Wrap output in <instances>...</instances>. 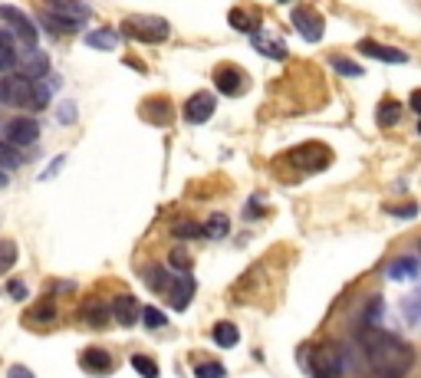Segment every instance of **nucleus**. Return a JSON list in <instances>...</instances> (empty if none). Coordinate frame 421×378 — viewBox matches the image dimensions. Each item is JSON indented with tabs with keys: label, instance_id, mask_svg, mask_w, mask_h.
Returning a JSON list of instances; mask_svg holds the SVG:
<instances>
[{
	"label": "nucleus",
	"instance_id": "obj_1",
	"mask_svg": "<svg viewBox=\"0 0 421 378\" xmlns=\"http://www.w3.org/2000/svg\"><path fill=\"white\" fill-rule=\"evenodd\" d=\"M359 345L365 359L372 362V369L375 372H388V375H405V372L412 369L415 362V349L405 339L398 335L385 332V329L378 326H365L359 332Z\"/></svg>",
	"mask_w": 421,
	"mask_h": 378
},
{
	"label": "nucleus",
	"instance_id": "obj_2",
	"mask_svg": "<svg viewBox=\"0 0 421 378\" xmlns=\"http://www.w3.org/2000/svg\"><path fill=\"white\" fill-rule=\"evenodd\" d=\"M0 105L10 109H36V83L26 79L24 73H7L0 76Z\"/></svg>",
	"mask_w": 421,
	"mask_h": 378
},
{
	"label": "nucleus",
	"instance_id": "obj_3",
	"mask_svg": "<svg viewBox=\"0 0 421 378\" xmlns=\"http://www.w3.org/2000/svg\"><path fill=\"white\" fill-rule=\"evenodd\" d=\"M122 33L132 36L135 43H162V40H168L172 26H168V20H162V17H148V14H142V17L125 20V23H122Z\"/></svg>",
	"mask_w": 421,
	"mask_h": 378
},
{
	"label": "nucleus",
	"instance_id": "obj_4",
	"mask_svg": "<svg viewBox=\"0 0 421 378\" xmlns=\"http://www.w3.org/2000/svg\"><path fill=\"white\" fill-rule=\"evenodd\" d=\"M329 162H333V155H329V148L319 145V142H306V145L290 152V164L300 168V172H323Z\"/></svg>",
	"mask_w": 421,
	"mask_h": 378
},
{
	"label": "nucleus",
	"instance_id": "obj_5",
	"mask_svg": "<svg viewBox=\"0 0 421 378\" xmlns=\"http://www.w3.org/2000/svg\"><path fill=\"white\" fill-rule=\"evenodd\" d=\"M4 138H7V145H14V148H30L36 138H40V122L26 119V115L10 119L7 125H4Z\"/></svg>",
	"mask_w": 421,
	"mask_h": 378
},
{
	"label": "nucleus",
	"instance_id": "obj_6",
	"mask_svg": "<svg viewBox=\"0 0 421 378\" xmlns=\"http://www.w3.org/2000/svg\"><path fill=\"white\" fill-rule=\"evenodd\" d=\"M0 17H4V23L14 30V33L20 36L26 43V50H36V26H33V20L26 17L24 10H17V7H10V4H4L0 7Z\"/></svg>",
	"mask_w": 421,
	"mask_h": 378
},
{
	"label": "nucleus",
	"instance_id": "obj_7",
	"mask_svg": "<svg viewBox=\"0 0 421 378\" xmlns=\"http://www.w3.org/2000/svg\"><path fill=\"white\" fill-rule=\"evenodd\" d=\"M293 26L300 30V36L306 40V43H319V40H323V30H326L323 17H319L313 7H296L293 10Z\"/></svg>",
	"mask_w": 421,
	"mask_h": 378
},
{
	"label": "nucleus",
	"instance_id": "obj_8",
	"mask_svg": "<svg viewBox=\"0 0 421 378\" xmlns=\"http://www.w3.org/2000/svg\"><path fill=\"white\" fill-rule=\"evenodd\" d=\"M43 10L53 14V17H63V20H73V23H86L93 17L86 0H43Z\"/></svg>",
	"mask_w": 421,
	"mask_h": 378
},
{
	"label": "nucleus",
	"instance_id": "obj_9",
	"mask_svg": "<svg viewBox=\"0 0 421 378\" xmlns=\"http://www.w3.org/2000/svg\"><path fill=\"white\" fill-rule=\"evenodd\" d=\"M310 372L313 378H339L343 375V359L336 349H316L310 362Z\"/></svg>",
	"mask_w": 421,
	"mask_h": 378
},
{
	"label": "nucleus",
	"instance_id": "obj_10",
	"mask_svg": "<svg viewBox=\"0 0 421 378\" xmlns=\"http://www.w3.org/2000/svg\"><path fill=\"white\" fill-rule=\"evenodd\" d=\"M194 290H198V283L191 280V273H181V276H175V283H172V290L165 293V300H168L172 310L184 313L188 310V303L194 300Z\"/></svg>",
	"mask_w": 421,
	"mask_h": 378
},
{
	"label": "nucleus",
	"instance_id": "obj_11",
	"mask_svg": "<svg viewBox=\"0 0 421 378\" xmlns=\"http://www.w3.org/2000/svg\"><path fill=\"white\" fill-rule=\"evenodd\" d=\"M214 109H217V99L211 93H194L184 103V119L191 122V125H201V122H207L211 115H214Z\"/></svg>",
	"mask_w": 421,
	"mask_h": 378
},
{
	"label": "nucleus",
	"instance_id": "obj_12",
	"mask_svg": "<svg viewBox=\"0 0 421 378\" xmlns=\"http://www.w3.org/2000/svg\"><path fill=\"white\" fill-rule=\"evenodd\" d=\"M112 319L119 322V326H125V329H132L138 322V316H142V303L135 300V296H129V293H122V296H115L112 300Z\"/></svg>",
	"mask_w": 421,
	"mask_h": 378
},
{
	"label": "nucleus",
	"instance_id": "obj_13",
	"mask_svg": "<svg viewBox=\"0 0 421 378\" xmlns=\"http://www.w3.org/2000/svg\"><path fill=\"white\" fill-rule=\"evenodd\" d=\"M79 365H83L89 375H109L112 355L105 352V349H99V345H89V349H83V355H79Z\"/></svg>",
	"mask_w": 421,
	"mask_h": 378
},
{
	"label": "nucleus",
	"instance_id": "obj_14",
	"mask_svg": "<svg viewBox=\"0 0 421 378\" xmlns=\"http://www.w3.org/2000/svg\"><path fill=\"white\" fill-rule=\"evenodd\" d=\"M172 103L168 99H148V103H142V119L152 122V125H172Z\"/></svg>",
	"mask_w": 421,
	"mask_h": 378
},
{
	"label": "nucleus",
	"instance_id": "obj_15",
	"mask_svg": "<svg viewBox=\"0 0 421 378\" xmlns=\"http://www.w3.org/2000/svg\"><path fill=\"white\" fill-rule=\"evenodd\" d=\"M359 50L365 53V56H372V60H382V63H408V56H405L402 50L382 46V43H375V40H362Z\"/></svg>",
	"mask_w": 421,
	"mask_h": 378
},
{
	"label": "nucleus",
	"instance_id": "obj_16",
	"mask_svg": "<svg viewBox=\"0 0 421 378\" xmlns=\"http://www.w3.org/2000/svg\"><path fill=\"white\" fill-rule=\"evenodd\" d=\"M214 86H217V93H224V95H237L241 93V86H244V79L234 66H217Z\"/></svg>",
	"mask_w": 421,
	"mask_h": 378
},
{
	"label": "nucleus",
	"instance_id": "obj_17",
	"mask_svg": "<svg viewBox=\"0 0 421 378\" xmlns=\"http://www.w3.org/2000/svg\"><path fill=\"white\" fill-rule=\"evenodd\" d=\"M418 270H421V263H418V257H412V253L388 263V276H392V280H418Z\"/></svg>",
	"mask_w": 421,
	"mask_h": 378
},
{
	"label": "nucleus",
	"instance_id": "obj_18",
	"mask_svg": "<svg viewBox=\"0 0 421 378\" xmlns=\"http://www.w3.org/2000/svg\"><path fill=\"white\" fill-rule=\"evenodd\" d=\"M211 339H214V345H221V349H234V345L241 342V329L234 326V322H227V319H221V322H214V329H211Z\"/></svg>",
	"mask_w": 421,
	"mask_h": 378
},
{
	"label": "nucleus",
	"instance_id": "obj_19",
	"mask_svg": "<svg viewBox=\"0 0 421 378\" xmlns=\"http://www.w3.org/2000/svg\"><path fill=\"white\" fill-rule=\"evenodd\" d=\"M46 69H50V63H46V56L40 50H26L24 53V76L26 79H43Z\"/></svg>",
	"mask_w": 421,
	"mask_h": 378
},
{
	"label": "nucleus",
	"instance_id": "obj_20",
	"mask_svg": "<svg viewBox=\"0 0 421 378\" xmlns=\"http://www.w3.org/2000/svg\"><path fill=\"white\" fill-rule=\"evenodd\" d=\"M145 283L152 286L155 293H168L172 290V283H175V276H168V270L158 267V263H148L145 267Z\"/></svg>",
	"mask_w": 421,
	"mask_h": 378
},
{
	"label": "nucleus",
	"instance_id": "obj_21",
	"mask_svg": "<svg viewBox=\"0 0 421 378\" xmlns=\"http://www.w3.org/2000/svg\"><path fill=\"white\" fill-rule=\"evenodd\" d=\"M79 316L86 319L89 326H105V319L112 316V310H109V306H105L103 300H89L86 306H83V310H79Z\"/></svg>",
	"mask_w": 421,
	"mask_h": 378
},
{
	"label": "nucleus",
	"instance_id": "obj_22",
	"mask_svg": "<svg viewBox=\"0 0 421 378\" xmlns=\"http://www.w3.org/2000/svg\"><path fill=\"white\" fill-rule=\"evenodd\" d=\"M227 23H231L234 30H241V33H257L260 30V20L254 17V14H247V10H237V7L227 14Z\"/></svg>",
	"mask_w": 421,
	"mask_h": 378
},
{
	"label": "nucleus",
	"instance_id": "obj_23",
	"mask_svg": "<svg viewBox=\"0 0 421 378\" xmlns=\"http://www.w3.org/2000/svg\"><path fill=\"white\" fill-rule=\"evenodd\" d=\"M86 43L93 46V50H115V43H119V33H115V30H109V26H103V30H93V33L86 36Z\"/></svg>",
	"mask_w": 421,
	"mask_h": 378
},
{
	"label": "nucleus",
	"instance_id": "obj_24",
	"mask_svg": "<svg viewBox=\"0 0 421 378\" xmlns=\"http://www.w3.org/2000/svg\"><path fill=\"white\" fill-rule=\"evenodd\" d=\"M375 119H378V125H395V122L402 119V105H398V103H392V99H385V103H378Z\"/></svg>",
	"mask_w": 421,
	"mask_h": 378
},
{
	"label": "nucleus",
	"instance_id": "obj_25",
	"mask_svg": "<svg viewBox=\"0 0 421 378\" xmlns=\"http://www.w3.org/2000/svg\"><path fill=\"white\" fill-rule=\"evenodd\" d=\"M50 319H56V303L43 300V303H36L33 310L24 316V322H50Z\"/></svg>",
	"mask_w": 421,
	"mask_h": 378
},
{
	"label": "nucleus",
	"instance_id": "obj_26",
	"mask_svg": "<svg viewBox=\"0 0 421 378\" xmlns=\"http://www.w3.org/2000/svg\"><path fill=\"white\" fill-rule=\"evenodd\" d=\"M43 26L50 30V33H76L83 23H73V20H63V17H53V14H46L43 10Z\"/></svg>",
	"mask_w": 421,
	"mask_h": 378
},
{
	"label": "nucleus",
	"instance_id": "obj_27",
	"mask_svg": "<svg viewBox=\"0 0 421 378\" xmlns=\"http://www.w3.org/2000/svg\"><path fill=\"white\" fill-rule=\"evenodd\" d=\"M129 365L138 372L142 378H158V362L155 359H148V355H132Z\"/></svg>",
	"mask_w": 421,
	"mask_h": 378
},
{
	"label": "nucleus",
	"instance_id": "obj_28",
	"mask_svg": "<svg viewBox=\"0 0 421 378\" xmlns=\"http://www.w3.org/2000/svg\"><path fill=\"white\" fill-rule=\"evenodd\" d=\"M17 263V243L14 241H0V276L10 273Z\"/></svg>",
	"mask_w": 421,
	"mask_h": 378
},
{
	"label": "nucleus",
	"instance_id": "obj_29",
	"mask_svg": "<svg viewBox=\"0 0 421 378\" xmlns=\"http://www.w3.org/2000/svg\"><path fill=\"white\" fill-rule=\"evenodd\" d=\"M14 63H17V50L10 43V36L0 30V69H10Z\"/></svg>",
	"mask_w": 421,
	"mask_h": 378
},
{
	"label": "nucleus",
	"instance_id": "obj_30",
	"mask_svg": "<svg viewBox=\"0 0 421 378\" xmlns=\"http://www.w3.org/2000/svg\"><path fill=\"white\" fill-rule=\"evenodd\" d=\"M227 227H231V221H227V214H214V217H207V224H204V233L207 237H224L227 233Z\"/></svg>",
	"mask_w": 421,
	"mask_h": 378
},
{
	"label": "nucleus",
	"instance_id": "obj_31",
	"mask_svg": "<svg viewBox=\"0 0 421 378\" xmlns=\"http://www.w3.org/2000/svg\"><path fill=\"white\" fill-rule=\"evenodd\" d=\"M142 322H145L148 329H165V322H168V316H165L158 306H142Z\"/></svg>",
	"mask_w": 421,
	"mask_h": 378
},
{
	"label": "nucleus",
	"instance_id": "obj_32",
	"mask_svg": "<svg viewBox=\"0 0 421 378\" xmlns=\"http://www.w3.org/2000/svg\"><path fill=\"white\" fill-rule=\"evenodd\" d=\"M329 66H333V69H339L343 76H362V66H359V63L345 60V56H333V60H329Z\"/></svg>",
	"mask_w": 421,
	"mask_h": 378
},
{
	"label": "nucleus",
	"instance_id": "obj_33",
	"mask_svg": "<svg viewBox=\"0 0 421 378\" xmlns=\"http://www.w3.org/2000/svg\"><path fill=\"white\" fill-rule=\"evenodd\" d=\"M227 372H224V365H217V362H201L198 369H194V378H224Z\"/></svg>",
	"mask_w": 421,
	"mask_h": 378
},
{
	"label": "nucleus",
	"instance_id": "obj_34",
	"mask_svg": "<svg viewBox=\"0 0 421 378\" xmlns=\"http://www.w3.org/2000/svg\"><path fill=\"white\" fill-rule=\"evenodd\" d=\"M204 233V227H198L194 221H184V224H178L175 227V237H184V241H191V237H201Z\"/></svg>",
	"mask_w": 421,
	"mask_h": 378
},
{
	"label": "nucleus",
	"instance_id": "obj_35",
	"mask_svg": "<svg viewBox=\"0 0 421 378\" xmlns=\"http://www.w3.org/2000/svg\"><path fill=\"white\" fill-rule=\"evenodd\" d=\"M168 263H172L178 273H188L191 270V257L184 253V250H172V257H168Z\"/></svg>",
	"mask_w": 421,
	"mask_h": 378
},
{
	"label": "nucleus",
	"instance_id": "obj_36",
	"mask_svg": "<svg viewBox=\"0 0 421 378\" xmlns=\"http://www.w3.org/2000/svg\"><path fill=\"white\" fill-rule=\"evenodd\" d=\"M382 306H385V300H382V296H372L369 300V310H365V319H378V313H382Z\"/></svg>",
	"mask_w": 421,
	"mask_h": 378
},
{
	"label": "nucleus",
	"instance_id": "obj_37",
	"mask_svg": "<svg viewBox=\"0 0 421 378\" xmlns=\"http://www.w3.org/2000/svg\"><path fill=\"white\" fill-rule=\"evenodd\" d=\"M73 119H76V105H73V103H63V105H60V122H63V125H69Z\"/></svg>",
	"mask_w": 421,
	"mask_h": 378
},
{
	"label": "nucleus",
	"instance_id": "obj_38",
	"mask_svg": "<svg viewBox=\"0 0 421 378\" xmlns=\"http://www.w3.org/2000/svg\"><path fill=\"white\" fill-rule=\"evenodd\" d=\"M388 214H395V217H415V214H418V204H405V207H388Z\"/></svg>",
	"mask_w": 421,
	"mask_h": 378
},
{
	"label": "nucleus",
	"instance_id": "obj_39",
	"mask_svg": "<svg viewBox=\"0 0 421 378\" xmlns=\"http://www.w3.org/2000/svg\"><path fill=\"white\" fill-rule=\"evenodd\" d=\"M7 378H36V375H33L30 369H26V365H10Z\"/></svg>",
	"mask_w": 421,
	"mask_h": 378
},
{
	"label": "nucleus",
	"instance_id": "obj_40",
	"mask_svg": "<svg viewBox=\"0 0 421 378\" xmlns=\"http://www.w3.org/2000/svg\"><path fill=\"white\" fill-rule=\"evenodd\" d=\"M63 162H66V158H56V162H53V164H50V168H46V172H43V174H40V178H43V181H50V178H53V174H56V172H60V168H63Z\"/></svg>",
	"mask_w": 421,
	"mask_h": 378
},
{
	"label": "nucleus",
	"instance_id": "obj_41",
	"mask_svg": "<svg viewBox=\"0 0 421 378\" xmlns=\"http://www.w3.org/2000/svg\"><path fill=\"white\" fill-rule=\"evenodd\" d=\"M10 296H14V300H24V296H26L24 283H10Z\"/></svg>",
	"mask_w": 421,
	"mask_h": 378
},
{
	"label": "nucleus",
	"instance_id": "obj_42",
	"mask_svg": "<svg viewBox=\"0 0 421 378\" xmlns=\"http://www.w3.org/2000/svg\"><path fill=\"white\" fill-rule=\"evenodd\" d=\"M408 105H412V109L421 115V89H415V93H412V99H408Z\"/></svg>",
	"mask_w": 421,
	"mask_h": 378
},
{
	"label": "nucleus",
	"instance_id": "obj_43",
	"mask_svg": "<svg viewBox=\"0 0 421 378\" xmlns=\"http://www.w3.org/2000/svg\"><path fill=\"white\" fill-rule=\"evenodd\" d=\"M369 378H402V375H388V372H375V375H369Z\"/></svg>",
	"mask_w": 421,
	"mask_h": 378
},
{
	"label": "nucleus",
	"instance_id": "obj_44",
	"mask_svg": "<svg viewBox=\"0 0 421 378\" xmlns=\"http://www.w3.org/2000/svg\"><path fill=\"white\" fill-rule=\"evenodd\" d=\"M276 4H290V0H276Z\"/></svg>",
	"mask_w": 421,
	"mask_h": 378
},
{
	"label": "nucleus",
	"instance_id": "obj_45",
	"mask_svg": "<svg viewBox=\"0 0 421 378\" xmlns=\"http://www.w3.org/2000/svg\"><path fill=\"white\" fill-rule=\"evenodd\" d=\"M418 132H421V122H418Z\"/></svg>",
	"mask_w": 421,
	"mask_h": 378
}]
</instances>
